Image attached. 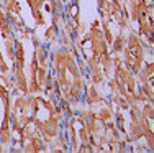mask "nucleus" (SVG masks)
<instances>
[{
	"label": "nucleus",
	"mask_w": 154,
	"mask_h": 153,
	"mask_svg": "<svg viewBox=\"0 0 154 153\" xmlns=\"http://www.w3.org/2000/svg\"><path fill=\"white\" fill-rule=\"evenodd\" d=\"M54 72H56V87L61 99L67 104H75L82 99L85 92L84 74L72 53L61 51L54 56Z\"/></svg>",
	"instance_id": "f257e3e1"
},
{
	"label": "nucleus",
	"mask_w": 154,
	"mask_h": 153,
	"mask_svg": "<svg viewBox=\"0 0 154 153\" xmlns=\"http://www.w3.org/2000/svg\"><path fill=\"white\" fill-rule=\"evenodd\" d=\"M82 54L89 66L90 76L95 84H102L105 78L108 76L110 66H112V54L107 38L103 35L100 23L95 21L90 28V31L82 40Z\"/></svg>",
	"instance_id": "f03ea898"
},
{
	"label": "nucleus",
	"mask_w": 154,
	"mask_h": 153,
	"mask_svg": "<svg viewBox=\"0 0 154 153\" xmlns=\"http://www.w3.org/2000/svg\"><path fill=\"white\" fill-rule=\"evenodd\" d=\"M102 21L100 27L107 38V43L112 51H122L128 36L125 30L128 28L126 12L118 0H100Z\"/></svg>",
	"instance_id": "7ed1b4c3"
},
{
	"label": "nucleus",
	"mask_w": 154,
	"mask_h": 153,
	"mask_svg": "<svg viewBox=\"0 0 154 153\" xmlns=\"http://www.w3.org/2000/svg\"><path fill=\"white\" fill-rule=\"evenodd\" d=\"M31 110H33V125L45 140H54L59 133V117L57 109L51 100L43 96H31Z\"/></svg>",
	"instance_id": "20e7f679"
},
{
	"label": "nucleus",
	"mask_w": 154,
	"mask_h": 153,
	"mask_svg": "<svg viewBox=\"0 0 154 153\" xmlns=\"http://www.w3.org/2000/svg\"><path fill=\"white\" fill-rule=\"evenodd\" d=\"M113 87H115L116 94H120V96L123 97V100L126 102V104H130V105L139 97L136 74H133L123 63H116L115 64Z\"/></svg>",
	"instance_id": "39448f33"
},
{
	"label": "nucleus",
	"mask_w": 154,
	"mask_h": 153,
	"mask_svg": "<svg viewBox=\"0 0 154 153\" xmlns=\"http://www.w3.org/2000/svg\"><path fill=\"white\" fill-rule=\"evenodd\" d=\"M48 87V61H46V53L41 46H36L35 56L31 59V68H30V86L28 92L33 94H43Z\"/></svg>",
	"instance_id": "423d86ee"
},
{
	"label": "nucleus",
	"mask_w": 154,
	"mask_h": 153,
	"mask_svg": "<svg viewBox=\"0 0 154 153\" xmlns=\"http://www.w3.org/2000/svg\"><path fill=\"white\" fill-rule=\"evenodd\" d=\"M133 18L138 23L139 35L152 45V0H133Z\"/></svg>",
	"instance_id": "0eeeda50"
},
{
	"label": "nucleus",
	"mask_w": 154,
	"mask_h": 153,
	"mask_svg": "<svg viewBox=\"0 0 154 153\" xmlns=\"http://www.w3.org/2000/svg\"><path fill=\"white\" fill-rule=\"evenodd\" d=\"M123 64L133 74H138L144 64V46L136 33H130L123 45Z\"/></svg>",
	"instance_id": "6e6552de"
},
{
	"label": "nucleus",
	"mask_w": 154,
	"mask_h": 153,
	"mask_svg": "<svg viewBox=\"0 0 154 153\" xmlns=\"http://www.w3.org/2000/svg\"><path fill=\"white\" fill-rule=\"evenodd\" d=\"M12 138V105L5 86L0 82V142L8 143Z\"/></svg>",
	"instance_id": "1a4fd4ad"
},
{
	"label": "nucleus",
	"mask_w": 154,
	"mask_h": 153,
	"mask_svg": "<svg viewBox=\"0 0 154 153\" xmlns=\"http://www.w3.org/2000/svg\"><path fill=\"white\" fill-rule=\"evenodd\" d=\"M138 74H139V79H141L143 94L149 99H152V63H148L146 66L143 64L141 71Z\"/></svg>",
	"instance_id": "9d476101"
},
{
	"label": "nucleus",
	"mask_w": 154,
	"mask_h": 153,
	"mask_svg": "<svg viewBox=\"0 0 154 153\" xmlns=\"http://www.w3.org/2000/svg\"><path fill=\"white\" fill-rule=\"evenodd\" d=\"M26 2H28V7H30L35 20L38 23H43V12H45L48 0H26Z\"/></svg>",
	"instance_id": "9b49d317"
}]
</instances>
